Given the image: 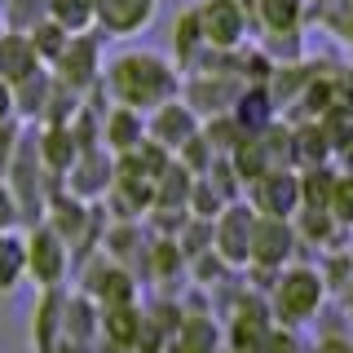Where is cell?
I'll return each mask as SVG.
<instances>
[{
  "label": "cell",
  "instance_id": "cell-1",
  "mask_svg": "<svg viewBox=\"0 0 353 353\" xmlns=\"http://www.w3.org/2000/svg\"><path fill=\"white\" fill-rule=\"evenodd\" d=\"M181 66L150 49H124L102 66V93L115 106H132L141 115L181 97Z\"/></svg>",
  "mask_w": 353,
  "mask_h": 353
},
{
  "label": "cell",
  "instance_id": "cell-2",
  "mask_svg": "<svg viewBox=\"0 0 353 353\" xmlns=\"http://www.w3.org/2000/svg\"><path fill=\"white\" fill-rule=\"evenodd\" d=\"M323 274L309 270V265H292V270H279V279L270 287V309L279 327H301L309 318H318L323 309Z\"/></svg>",
  "mask_w": 353,
  "mask_h": 353
},
{
  "label": "cell",
  "instance_id": "cell-3",
  "mask_svg": "<svg viewBox=\"0 0 353 353\" xmlns=\"http://www.w3.org/2000/svg\"><path fill=\"white\" fill-rule=\"evenodd\" d=\"M27 234V283L36 292H49V287H62L66 274L75 270V256H71V243H66L53 225H31L22 230Z\"/></svg>",
  "mask_w": 353,
  "mask_h": 353
},
{
  "label": "cell",
  "instance_id": "cell-4",
  "mask_svg": "<svg viewBox=\"0 0 353 353\" xmlns=\"http://www.w3.org/2000/svg\"><path fill=\"white\" fill-rule=\"evenodd\" d=\"M102 36L97 31H80V36H71V44L62 49V58L49 66L53 80L62 88H71V93H93L97 84H102Z\"/></svg>",
  "mask_w": 353,
  "mask_h": 353
},
{
  "label": "cell",
  "instance_id": "cell-5",
  "mask_svg": "<svg viewBox=\"0 0 353 353\" xmlns=\"http://www.w3.org/2000/svg\"><path fill=\"white\" fill-rule=\"evenodd\" d=\"M252 230H256V208L248 199L221 208V216L212 221V248L230 270H248L252 261Z\"/></svg>",
  "mask_w": 353,
  "mask_h": 353
},
{
  "label": "cell",
  "instance_id": "cell-6",
  "mask_svg": "<svg viewBox=\"0 0 353 353\" xmlns=\"http://www.w3.org/2000/svg\"><path fill=\"white\" fill-rule=\"evenodd\" d=\"M243 199L256 208V216H296L301 212V176L292 168H265L243 185Z\"/></svg>",
  "mask_w": 353,
  "mask_h": 353
},
{
  "label": "cell",
  "instance_id": "cell-7",
  "mask_svg": "<svg viewBox=\"0 0 353 353\" xmlns=\"http://www.w3.org/2000/svg\"><path fill=\"white\" fill-rule=\"evenodd\" d=\"M199 27H203V40L208 49L216 53H234L243 40H248V27H252V14L239 5V0H199Z\"/></svg>",
  "mask_w": 353,
  "mask_h": 353
},
{
  "label": "cell",
  "instance_id": "cell-8",
  "mask_svg": "<svg viewBox=\"0 0 353 353\" xmlns=\"http://www.w3.org/2000/svg\"><path fill=\"white\" fill-rule=\"evenodd\" d=\"M110 185H115V150H106V146L80 150L75 168L62 176V190L75 194V199H84V203H102Z\"/></svg>",
  "mask_w": 353,
  "mask_h": 353
},
{
  "label": "cell",
  "instance_id": "cell-9",
  "mask_svg": "<svg viewBox=\"0 0 353 353\" xmlns=\"http://www.w3.org/2000/svg\"><path fill=\"white\" fill-rule=\"evenodd\" d=\"M199 128H203V119H199L194 110L185 106V97H172V102L154 106L150 115H146V137H150V141H159V146H163V150H172V154L181 150Z\"/></svg>",
  "mask_w": 353,
  "mask_h": 353
},
{
  "label": "cell",
  "instance_id": "cell-10",
  "mask_svg": "<svg viewBox=\"0 0 353 353\" xmlns=\"http://www.w3.org/2000/svg\"><path fill=\"white\" fill-rule=\"evenodd\" d=\"M185 309L176 296H150L146 305H141V331H137V353H168V340L172 331L181 327Z\"/></svg>",
  "mask_w": 353,
  "mask_h": 353
},
{
  "label": "cell",
  "instance_id": "cell-11",
  "mask_svg": "<svg viewBox=\"0 0 353 353\" xmlns=\"http://www.w3.org/2000/svg\"><path fill=\"white\" fill-rule=\"evenodd\" d=\"M296 252V225L283 216H256V230H252V261L261 270H287Z\"/></svg>",
  "mask_w": 353,
  "mask_h": 353
},
{
  "label": "cell",
  "instance_id": "cell-12",
  "mask_svg": "<svg viewBox=\"0 0 353 353\" xmlns=\"http://www.w3.org/2000/svg\"><path fill=\"white\" fill-rule=\"evenodd\" d=\"M141 274H146L150 287H159V292H172L176 283H185V252L176 239H154L146 243V252H141Z\"/></svg>",
  "mask_w": 353,
  "mask_h": 353
},
{
  "label": "cell",
  "instance_id": "cell-13",
  "mask_svg": "<svg viewBox=\"0 0 353 353\" xmlns=\"http://www.w3.org/2000/svg\"><path fill=\"white\" fill-rule=\"evenodd\" d=\"M36 128V150H40V163L53 181H62L66 172L75 168L80 159V141H75L71 128H58V124H31Z\"/></svg>",
  "mask_w": 353,
  "mask_h": 353
},
{
  "label": "cell",
  "instance_id": "cell-14",
  "mask_svg": "<svg viewBox=\"0 0 353 353\" xmlns=\"http://www.w3.org/2000/svg\"><path fill=\"white\" fill-rule=\"evenodd\" d=\"M62 318H66V287H49L36 292V314H31V349L53 353L62 336Z\"/></svg>",
  "mask_w": 353,
  "mask_h": 353
},
{
  "label": "cell",
  "instance_id": "cell-15",
  "mask_svg": "<svg viewBox=\"0 0 353 353\" xmlns=\"http://www.w3.org/2000/svg\"><path fill=\"white\" fill-rule=\"evenodd\" d=\"M93 5H97V27L106 36H137L154 18L159 0H93Z\"/></svg>",
  "mask_w": 353,
  "mask_h": 353
},
{
  "label": "cell",
  "instance_id": "cell-16",
  "mask_svg": "<svg viewBox=\"0 0 353 353\" xmlns=\"http://www.w3.org/2000/svg\"><path fill=\"white\" fill-rule=\"evenodd\" d=\"M221 349H225V331L212 314H185L168 340V353H221Z\"/></svg>",
  "mask_w": 353,
  "mask_h": 353
},
{
  "label": "cell",
  "instance_id": "cell-17",
  "mask_svg": "<svg viewBox=\"0 0 353 353\" xmlns=\"http://www.w3.org/2000/svg\"><path fill=\"white\" fill-rule=\"evenodd\" d=\"M141 141H146V115L132 110V106L110 102L106 115H102V146L115 150V154H128V150H137Z\"/></svg>",
  "mask_w": 353,
  "mask_h": 353
},
{
  "label": "cell",
  "instance_id": "cell-18",
  "mask_svg": "<svg viewBox=\"0 0 353 353\" xmlns=\"http://www.w3.org/2000/svg\"><path fill=\"white\" fill-rule=\"evenodd\" d=\"M36 71H44V62H40V53H36L27 31H0V80L22 84Z\"/></svg>",
  "mask_w": 353,
  "mask_h": 353
},
{
  "label": "cell",
  "instance_id": "cell-19",
  "mask_svg": "<svg viewBox=\"0 0 353 353\" xmlns=\"http://www.w3.org/2000/svg\"><path fill=\"white\" fill-rule=\"evenodd\" d=\"M146 243H150V234H146V225H141V221H110L106 234H102V252L115 265H124V270H137Z\"/></svg>",
  "mask_w": 353,
  "mask_h": 353
},
{
  "label": "cell",
  "instance_id": "cell-20",
  "mask_svg": "<svg viewBox=\"0 0 353 353\" xmlns=\"http://www.w3.org/2000/svg\"><path fill=\"white\" fill-rule=\"evenodd\" d=\"M27 283V234L22 230H0V301Z\"/></svg>",
  "mask_w": 353,
  "mask_h": 353
},
{
  "label": "cell",
  "instance_id": "cell-21",
  "mask_svg": "<svg viewBox=\"0 0 353 353\" xmlns=\"http://www.w3.org/2000/svg\"><path fill=\"white\" fill-rule=\"evenodd\" d=\"M203 53H208V40H203V27H199V9L190 5L176 14V27H172V62L181 71H194Z\"/></svg>",
  "mask_w": 353,
  "mask_h": 353
},
{
  "label": "cell",
  "instance_id": "cell-22",
  "mask_svg": "<svg viewBox=\"0 0 353 353\" xmlns=\"http://www.w3.org/2000/svg\"><path fill=\"white\" fill-rule=\"evenodd\" d=\"M53 88H58V80H53L49 66L36 71V75H27L22 84H14V106H18V119H22V124H40V115H44V106H49Z\"/></svg>",
  "mask_w": 353,
  "mask_h": 353
},
{
  "label": "cell",
  "instance_id": "cell-23",
  "mask_svg": "<svg viewBox=\"0 0 353 353\" xmlns=\"http://www.w3.org/2000/svg\"><path fill=\"white\" fill-rule=\"evenodd\" d=\"M274 110H279V102L270 97V88H265V84H261V88L248 84V88L234 97V110H230V115L239 119L243 132H261V128L274 124Z\"/></svg>",
  "mask_w": 353,
  "mask_h": 353
},
{
  "label": "cell",
  "instance_id": "cell-24",
  "mask_svg": "<svg viewBox=\"0 0 353 353\" xmlns=\"http://www.w3.org/2000/svg\"><path fill=\"white\" fill-rule=\"evenodd\" d=\"M190 190H194V172L181 159H172L154 176V208H185L190 212Z\"/></svg>",
  "mask_w": 353,
  "mask_h": 353
},
{
  "label": "cell",
  "instance_id": "cell-25",
  "mask_svg": "<svg viewBox=\"0 0 353 353\" xmlns=\"http://www.w3.org/2000/svg\"><path fill=\"white\" fill-rule=\"evenodd\" d=\"M305 14V0H256V18L265 36H283V31H296Z\"/></svg>",
  "mask_w": 353,
  "mask_h": 353
},
{
  "label": "cell",
  "instance_id": "cell-26",
  "mask_svg": "<svg viewBox=\"0 0 353 353\" xmlns=\"http://www.w3.org/2000/svg\"><path fill=\"white\" fill-rule=\"evenodd\" d=\"M49 18V0H0V31H31Z\"/></svg>",
  "mask_w": 353,
  "mask_h": 353
},
{
  "label": "cell",
  "instance_id": "cell-27",
  "mask_svg": "<svg viewBox=\"0 0 353 353\" xmlns=\"http://www.w3.org/2000/svg\"><path fill=\"white\" fill-rule=\"evenodd\" d=\"M49 18L62 22L71 36H80V31L97 27V5L93 0H49Z\"/></svg>",
  "mask_w": 353,
  "mask_h": 353
},
{
  "label": "cell",
  "instance_id": "cell-28",
  "mask_svg": "<svg viewBox=\"0 0 353 353\" xmlns=\"http://www.w3.org/2000/svg\"><path fill=\"white\" fill-rule=\"evenodd\" d=\"M27 36H31V44H36V53H40V62H44V66H53V62L62 58V49L71 44V31H66L62 22H53V18L36 22Z\"/></svg>",
  "mask_w": 353,
  "mask_h": 353
},
{
  "label": "cell",
  "instance_id": "cell-29",
  "mask_svg": "<svg viewBox=\"0 0 353 353\" xmlns=\"http://www.w3.org/2000/svg\"><path fill=\"white\" fill-rule=\"evenodd\" d=\"M176 159H181V163H185V168H190L194 176H203V172H208V168H212V163L221 159V150L212 146V141H208V132H203V128H199V132H194V137H190V141H185V146H181V150H176Z\"/></svg>",
  "mask_w": 353,
  "mask_h": 353
},
{
  "label": "cell",
  "instance_id": "cell-30",
  "mask_svg": "<svg viewBox=\"0 0 353 353\" xmlns=\"http://www.w3.org/2000/svg\"><path fill=\"white\" fill-rule=\"evenodd\" d=\"M221 208H225V199H221V190L208 176H194V190H190V216H203V221H216Z\"/></svg>",
  "mask_w": 353,
  "mask_h": 353
},
{
  "label": "cell",
  "instance_id": "cell-31",
  "mask_svg": "<svg viewBox=\"0 0 353 353\" xmlns=\"http://www.w3.org/2000/svg\"><path fill=\"white\" fill-rule=\"evenodd\" d=\"M176 243H181V252H185V261L199 256V252H208L212 248V221H203V216H190L181 225V234H176Z\"/></svg>",
  "mask_w": 353,
  "mask_h": 353
},
{
  "label": "cell",
  "instance_id": "cell-32",
  "mask_svg": "<svg viewBox=\"0 0 353 353\" xmlns=\"http://www.w3.org/2000/svg\"><path fill=\"white\" fill-rule=\"evenodd\" d=\"M22 137H27V124H22V119H0V176H9V163H14Z\"/></svg>",
  "mask_w": 353,
  "mask_h": 353
},
{
  "label": "cell",
  "instance_id": "cell-33",
  "mask_svg": "<svg viewBox=\"0 0 353 353\" xmlns=\"http://www.w3.org/2000/svg\"><path fill=\"white\" fill-rule=\"evenodd\" d=\"M331 216L336 225H353V172L349 176H336V190H331Z\"/></svg>",
  "mask_w": 353,
  "mask_h": 353
},
{
  "label": "cell",
  "instance_id": "cell-34",
  "mask_svg": "<svg viewBox=\"0 0 353 353\" xmlns=\"http://www.w3.org/2000/svg\"><path fill=\"white\" fill-rule=\"evenodd\" d=\"M0 230H22V212H18V199L9 190V181L0 176Z\"/></svg>",
  "mask_w": 353,
  "mask_h": 353
},
{
  "label": "cell",
  "instance_id": "cell-35",
  "mask_svg": "<svg viewBox=\"0 0 353 353\" xmlns=\"http://www.w3.org/2000/svg\"><path fill=\"white\" fill-rule=\"evenodd\" d=\"M261 353H301V340L292 336V327H274L270 336H265Z\"/></svg>",
  "mask_w": 353,
  "mask_h": 353
},
{
  "label": "cell",
  "instance_id": "cell-36",
  "mask_svg": "<svg viewBox=\"0 0 353 353\" xmlns=\"http://www.w3.org/2000/svg\"><path fill=\"white\" fill-rule=\"evenodd\" d=\"M0 119H18V106H14V84L0 80Z\"/></svg>",
  "mask_w": 353,
  "mask_h": 353
},
{
  "label": "cell",
  "instance_id": "cell-37",
  "mask_svg": "<svg viewBox=\"0 0 353 353\" xmlns=\"http://www.w3.org/2000/svg\"><path fill=\"white\" fill-rule=\"evenodd\" d=\"M314 353H353V345H349L345 336H323V340H318V349H314Z\"/></svg>",
  "mask_w": 353,
  "mask_h": 353
},
{
  "label": "cell",
  "instance_id": "cell-38",
  "mask_svg": "<svg viewBox=\"0 0 353 353\" xmlns=\"http://www.w3.org/2000/svg\"><path fill=\"white\" fill-rule=\"evenodd\" d=\"M221 353H243V349H221Z\"/></svg>",
  "mask_w": 353,
  "mask_h": 353
},
{
  "label": "cell",
  "instance_id": "cell-39",
  "mask_svg": "<svg viewBox=\"0 0 353 353\" xmlns=\"http://www.w3.org/2000/svg\"><path fill=\"white\" fill-rule=\"evenodd\" d=\"M349 261H353V252H349Z\"/></svg>",
  "mask_w": 353,
  "mask_h": 353
}]
</instances>
